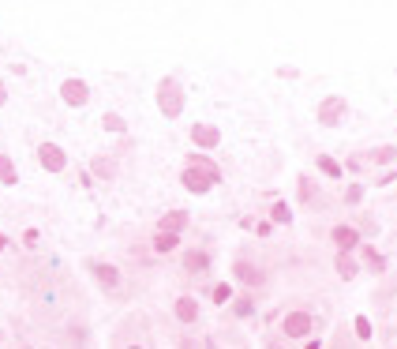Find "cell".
<instances>
[{
    "mask_svg": "<svg viewBox=\"0 0 397 349\" xmlns=\"http://www.w3.org/2000/svg\"><path fill=\"white\" fill-rule=\"evenodd\" d=\"M184 188L188 192H210V184H218L221 180V173H218V165H210V158H203V154H192V165L184 169Z\"/></svg>",
    "mask_w": 397,
    "mask_h": 349,
    "instance_id": "6da1fadb",
    "label": "cell"
},
{
    "mask_svg": "<svg viewBox=\"0 0 397 349\" xmlns=\"http://www.w3.org/2000/svg\"><path fill=\"white\" fill-rule=\"evenodd\" d=\"M157 106H162L165 117H180V109H184V91H180V83L165 79L162 91H157Z\"/></svg>",
    "mask_w": 397,
    "mask_h": 349,
    "instance_id": "7a4b0ae2",
    "label": "cell"
},
{
    "mask_svg": "<svg viewBox=\"0 0 397 349\" xmlns=\"http://www.w3.org/2000/svg\"><path fill=\"white\" fill-rule=\"evenodd\" d=\"M60 98H64L68 106H86V101H90V91H86L83 79H64V83H60Z\"/></svg>",
    "mask_w": 397,
    "mask_h": 349,
    "instance_id": "3957f363",
    "label": "cell"
},
{
    "mask_svg": "<svg viewBox=\"0 0 397 349\" xmlns=\"http://www.w3.org/2000/svg\"><path fill=\"white\" fill-rule=\"evenodd\" d=\"M38 158H42V165L49 173H60L68 165V158H64V150L57 147V143H42V147H38Z\"/></svg>",
    "mask_w": 397,
    "mask_h": 349,
    "instance_id": "277c9868",
    "label": "cell"
},
{
    "mask_svg": "<svg viewBox=\"0 0 397 349\" xmlns=\"http://www.w3.org/2000/svg\"><path fill=\"white\" fill-rule=\"evenodd\" d=\"M90 271H94V278H98V285H101L105 293H116V289H120V271H116V267H109V263H94Z\"/></svg>",
    "mask_w": 397,
    "mask_h": 349,
    "instance_id": "5b68a950",
    "label": "cell"
},
{
    "mask_svg": "<svg viewBox=\"0 0 397 349\" xmlns=\"http://www.w3.org/2000/svg\"><path fill=\"white\" fill-rule=\"evenodd\" d=\"M285 335H289V338H307V335H311V315H307V312H292L289 320H285Z\"/></svg>",
    "mask_w": 397,
    "mask_h": 349,
    "instance_id": "8992f818",
    "label": "cell"
},
{
    "mask_svg": "<svg viewBox=\"0 0 397 349\" xmlns=\"http://www.w3.org/2000/svg\"><path fill=\"white\" fill-rule=\"evenodd\" d=\"M341 113H345V101L341 98H326L319 106V121L322 124H341Z\"/></svg>",
    "mask_w": 397,
    "mask_h": 349,
    "instance_id": "52a82bcc",
    "label": "cell"
},
{
    "mask_svg": "<svg viewBox=\"0 0 397 349\" xmlns=\"http://www.w3.org/2000/svg\"><path fill=\"white\" fill-rule=\"evenodd\" d=\"M192 139L198 143V147H206V150H210V147H218V128H210V124H195V128H192Z\"/></svg>",
    "mask_w": 397,
    "mask_h": 349,
    "instance_id": "ba28073f",
    "label": "cell"
},
{
    "mask_svg": "<svg viewBox=\"0 0 397 349\" xmlns=\"http://www.w3.org/2000/svg\"><path fill=\"white\" fill-rule=\"evenodd\" d=\"M177 320L180 323H195L198 320V304H195L192 297H180L177 300Z\"/></svg>",
    "mask_w": 397,
    "mask_h": 349,
    "instance_id": "9c48e42d",
    "label": "cell"
},
{
    "mask_svg": "<svg viewBox=\"0 0 397 349\" xmlns=\"http://www.w3.org/2000/svg\"><path fill=\"white\" fill-rule=\"evenodd\" d=\"M333 241H337V248H341V252H348V248H356V244H360V237H356V229L337 226V229H333Z\"/></svg>",
    "mask_w": 397,
    "mask_h": 349,
    "instance_id": "30bf717a",
    "label": "cell"
},
{
    "mask_svg": "<svg viewBox=\"0 0 397 349\" xmlns=\"http://www.w3.org/2000/svg\"><path fill=\"white\" fill-rule=\"evenodd\" d=\"M236 274H240V278L248 282V285H263V282H266L263 271H259L255 263H236Z\"/></svg>",
    "mask_w": 397,
    "mask_h": 349,
    "instance_id": "8fae6325",
    "label": "cell"
},
{
    "mask_svg": "<svg viewBox=\"0 0 397 349\" xmlns=\"http://www.w3.org/2000/svg\"><path fill=\"white\" fill-rule=\"evenodd\" d=\"M184 226H188V214H184V210H169V214L162 218V229H169V233H180Z\"/></svg>",
    "mask_w": 397,
    "mask_h": 349,
    "instance_id": "7c38bea8",
    "label": "cell"
},
{
    "mask_svg": "<svg viewBox=\"0 0 397 349\" xmlns=\"http://www.w3.org/2000/svg\"><path fill=\"white\" fill-rule=\"evenodd\" d=\"M206 263H210V256H206V252H188V256H184V271H192V274L206 271Z\"/></svg>",
    "mask_w": 397,
    "mask_h": 349,
    "instance_id": "4fadbf2b",
    "label": "cell"
},
{
    "mask_svg": "<svg viewBox=\"0 0 397 349\" xmlns=\"http://www.w3.org/2000/svg\"><path fill=\"white\" fill-rule=\"evenodd\" d=\"M177 241H180L177 233H169V229H162V233L154 237V248H157V252H172V248H177Z\"/></svg>",
    "mask_w": 397,
    "mask_h": 349,
    "instance_id": "5bb4252c",
    "label": "cell"
},
{
    "mask_svg": "<svg viewBox=\"0 0 397 349\" xmlns=\"http://www.w3.org/2000/svg\"><path fill=\"white\" fill-rule=\"evenodd\" d=\"M0 180H4V184H15V180H19V177H15V165H12V158H8V154H0Z\"/></svg>",
    "mask_w": 397,
    "mask_h": 349,
    "instance_id": "9a60e30c",
    "label": "cell"
},
{
    "mask_svg": "<svg viewBox=\"0 0 397 349\" xmlns=\"http://www.w3.org/2000/svg\"><path fill=\"white\" fill-rule=\"evenodd\" d=\"M319 169H322V173H330V177H341V165L333 162V158H326V154L319 158Z\"/></svg>",
    "mask_w": 397,
    "mask_h": 349,
    "instance_id": "2e32d148",
    "label": "cell"
},
{
    "mask_svg": "<svg viewBox=\"0 0 397 349\" xmlns=\"http://www.w3.org/2000/svg\"><path fill=\"white\" fill-rule=\"evenodd\" d=\"M337 271H341V278H353V274H356V263L348 256H341L337 259Z\"/></svg>",
    "mask_w": 397,
    "mask_h": 349,
    "instance_id": "e0dca14e",
    "label": "cell"
},
{
    "mask_svg": "<svg viewBox=\"0 0 397 349\" xmlns=\"http://www.w3.org/2000/svg\"><path fill=\"white\" fill-rule=\"evenodd\" d=\"M274 221H292V214H289V207H285V203H274Z\"/></svg>",
    "mask_w": 397,
    "mask_h": 349,
    "instance_id": "ac0fdd59",
    "label": "cell"
},
{
    "mask_svg": "<svg viewBox=\"0 0 397 349\" xmlns=\"http://www.w3.org/2000/svg\"><path fill=\"white\" fill-rule=\"evenodd\" d=\"M105 128H109V132H124V121H120L116 113H109V117H105Z\"/></svg>",
    "mask_w": 397,
    "mask_h": 349,
    "instance_id": "d6986e66",
    "label": "cell"
},
{
    "mask_svg": "<svg viewBox=\"0 0 397 349\" xmlns=\"http://www.w3.org/2000/svg\"><path fill=\"white\" fill-rule=\"evenodd\" d=\"M356 335H360V338H371V323L363 320V315H360V320H356Z\"/></svg>",
    "mask_w": 397,
    "mask_h": 349,
    "instance_id": "ffe728a7",
    "label": "cell"
},
{
    "mask_svg": "<svg viewBox=\"0 0 397 349\" xmlns=\"http://www.w3.org/2000/svg\"><path fill=\"white\" fill-rule=\"evenodd\" d=\"M229 293H233L229 285H218V289H214V300H218V304H225V300H229Z\"/></svg>",
    "mask_w": 397,
    "mask_h": 349,
    "instance_id": "44dd1931",
    "label": "cell"
},
{
    "mask_svg": "<svg viewBox=\"0 0 397 349\" xmlns=\"http://www.w3.org/2000/svg\"><path fill=\"white\" fill-rule=\"evenodd\" d=\"M4 101H8V91H4V83H0V106H4Z\"/></svg>",
    "mask_w": 397,
    "mask_h": 349,
    "instance_id": "7402d4cb",
    "label": "cell"
},
{
    "mask_svg": "<svg viewBox=\"0 0 397 349\" xmlns=\"http://www.w3.org/2000/svg\"><path fill=\"white\" fill-rule=\"evenodd\" d=\"M0 248H4V233H0Z\"/></svg>",
    "mask_w": 397,
    "mask_h": 349,
    "instance_id": "603a6c76",
    "label": "cell"
}]
</instances>
